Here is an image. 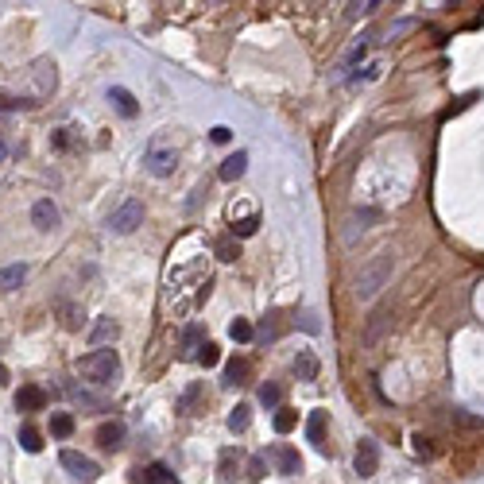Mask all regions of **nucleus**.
<instances>
[{
    "label": "nucleus",
    "mask_w": 484,
    "mask_h": 484,
    "mask_svg": "<svg viewBox=\"0 0 484 484\" xmlns=\"http://www.w3.org/2000/svg\"><path fill=\"white\" fill-rule=\"evenodd\" d=\"M4 159H8V144L0 139V163H4Z\"/></svg>",
    "instance_id": "38"
},
{
    "label": "nucleus",
    "mask_w": 484,
    "mask_h": 484,
    "mask_svg": "<svg viewBox=\"0 0 484 484\" xmlns=\"http://www.w3.org/2000/svg\"><path fill=\"white\" fill-rule=\"evenodd\" d=\"M70 399H74V403H81V407H101V399H93L89 391H81V388H70Z\"/></svg>",
    "instance_id": "34"
},
{
    "label": "nucleus",
    "mask_w": 484,
    "mask_h": 484,
    "mask_svg": "<svg viewBox=\"0 0 484 484\" xmlns=\"http://www.w3.org/2000/svg\"><path fill=\"white\" fill-rule=\"evenodd\" d=\"M20 449H28V454H39V449H43V438H39L35 426H23L20 430Z\"/></svg>",
    "instance_id": "24"
},
{
    "label": "nucleus",
    "mask_w": 484,
    "mask_h": 484,
    "mask_svg": "<svg viewBox=\"0 0 484 484\" xmlns=\"http://www.w3.org/2000/svg\"><path fill=\"white\" fill-rule=\"evenodd\" d=\"M132 484H183V480H178L163 461H155V465H147V469H136Z\"/></svg>",
    "instance_id": "9"
},
{
    "label": "nucleus",
    "mask_w": 484,
    "mask_h": 484,
    "mask_svg": "<svg viewBox=\"0 0 484 484\" xmlns=\"http://www.w3.org/2000/svg\"><path fill=\"white\" fill-rule=\"evenodd\" d=\"M236 477H241V449H221L217 457V480L221 484H236Z\"/></svg>",
    "instance_id": "8"
},
{
    "label": "nucleus",
    "mask_w": 484,
    "mask_h": 484,
    "mask_svg": "<svg viewBox=\"0 0 484 484\" xmlns=\"http://www.w3.org/2000/svg\"><path fill=\"white\" fill-rule=\"evenodd\" d=\"M51 434L54 438H70L74 434V415H51Z\"/></svg>",
    "instance_id": "25"
},
{
    "label": "nucleus",
    "mask_w": 484,
    "mask_h": 484,
    "mask_svg": "<svg viewBox=\"0 0 484 484\" xmlns=\"http://www.w3.org/2000/svg\"><path fill=\"white\" fill-rule=\"evenodd\" d=\"M47 407V391L35 388V384H23L20 391H16V411H43Z\"/></svg>",
    "instance_id": "11"
},
{
    "label": "nucleus",
    "mask_w": 484,
    "mask_h": 484,
    "mask_svg": "<svg viewBox=\"0 0 484 484\" xmlns=\"http://www.w3.org/2000/svg\"><path fill=\"white\" fill-rule=\"evenodd\" d=\"M411 442H415V454H418V457H430V454H434V449H430V442H426L422 434H415Z\"/></svg>",
    "instance_id": "35"
},
{
    "label": "nucleus",
    "mask_w": 484,
    "mask_h": 484,
    "mask_svg": "<svg viewBox=\"0 0 484 484\" xmlns=\"http://www.w3.org/2000/svg\"><path fill=\"white\" fill-rule=\"evenodd\" d=\"M221 384H225V388H241V384H248V360H244V357L229 360V364H225V380H221Z\"/></svg>",
    "instance_id": "18"
},
{
    "label": "nucleus",
    "mask_w": 484,
    "mask_h": 484,
    "mask_svg": "<svg viewBox=\"0 0 484 484\" xmlns=\"http://www.w3.org/2000/svg\"><path fill=\"white\" fill-rule=\"evenodd\" d=\"M229 338L241 341V345H244V341H252V322H248V318H236V322H229Z\"/></svg>",
    "instance_id": "27"
},
{
    "label": "nucleus",
    "mask_w": 484,
    "mask_h": 484,
    "mask_svg": "<svg viewBox=\"0 0 484 484\" xmlns=\"http://www.w3.org/2000/svg\"><path fill=\"white\" fill-rule=\"evenodd\" d=\"M23 279H28V264H8V267H0V291H16Z\"/></svg>",
    "instance_id": "19"
},
{
    "label": "nucleus",
    "mask_w": 484,
    "mask_h": 484,
    "mask_svg": "<svg viewBox=\"0 0 484 484\" xmlns=\"http://www.w3.org/2000/svg\"><path fill=\"white\" fill-rule=\"evenodd\" d=\"M139 225H144V202H136V198H128L125 206H117L109 213V233L128 236V233H136Z\"/></svg>",
    "instance_id": "4"
},
{
    "label": "nucleus",
    "mask_w": 484,
    "mask_h": 484,
    "mask_svg": "<svg viewBox=\"0 0 484 484\" xmlns=\"http://www.w3.org/2000/svg\"><path fill=\"white\" fill-rule=\"evenodd\" d=\"M294 376H299V380H318V357L314 352L302 349L299 357H294Z\"/></svg>",
    "instance_id": "20"
},
{
    "label": "nucleus",
    "mask_w": 484,
    "mask_h": 484,
    "mask_svg": "<svg viewBox=\"0 0 484 484\" xmlns=\"http://www.w3.org/2000/svg\"><path fill=\"white\" fill-rule=\"evenodd\" d=\"M388 275H391V256L384 252V256H376L372 264L360 272V279H357V299H376V291H380L384 283H388Z\"/></svg>",
    "instance_id": "3"
},
{
    "label": "nucleus",
    "mask_w": 484,
    "mask_h": 484,
    "mask_svg": "<svg viewBox=\"0 0 484 484\" xmlns=\"http://www.w3.org/2000/svg\"><path fill=\"white\" fill-rule=\"evenodd\" d=\"M97 446L101 449H120L125 446V422H101L97 426Z\"/></svg>",
    "instance_id": "13"
},
{
    "label": "nucleus",
    "mask_w": 484,
    "mask_h": 484,
    "mask_svg": "<svg viewBox=\"0 0 484 484\" xmlns=\"http://www.w3.org/2000/svg\"><path fill=\"white\" fill-rule=\"evenodd\" d=\"M256 229H260V217H256V213H248V217H241L233 225V236H252Z\"/></svg>",
    "instance_id": "29"
},
{
    "label": "nucleus",
    "mask_w": 484,
    "mask_h": 484,
    "mask_svg": "<svg viewBox=\"0 0 484 484\" xmlns=\"http://www.w3.org/2000/svg\"><path fill=\"white\" fill-rule=\"evenodd\" d=\"M120 325L113 322V318H97L93 330H89V345H105V341H117Z\"/></svg>",
    "instance_id": "17"
},
{
    "label": "nucleus",
    "mask_w": 484,
    "mask_h": 484,
    "mask_svg": "<svg viewBox=\"0 0 484 484\" xmlns=\"http://www.w3.org/2000/svg\"><path fill=\"white\" fill-rule=\"evenodd\" d=\"M202 349H206V333H202V325H186V330H183V357L198 360Z\"/></svg>",
    "instance_id": "15"
},
{
    "label": "nucleus",
    "mask_w": 484,
    "mask_h": 484,
    "mask_svg": "<svg viewBox=\"0 0 484 484\" xmlns=\"http://www.w3.org/2000/svg\"><path fill=\"white\" fill-rule=\"evenodd\" d=\"M31 221H35L39 233H51V229H59V206H54L51 198H39L35 206H31Z\"/></svg>",
    "instance_id": "7"
},
{
    "label": "nucleus",
    "mask_w": 484,
    "mask_h": 484,
    "mask_svg": "<svg viewBox=\"0 0 484 484\" xmlns=\"http://www.w3.org/2000/svg\"><path fill=\"white\" fill-rule=\"evenodd\" d=\"M272 461L279 465L283 477H299V473H302V457H299V449H291V446H275L272 449Z\"/></svg>",
    "instance_id": "10"
},
{
    "label": "nucleus",
    "mask_w": 484,
    "mask_h": 484,
    "mask_svg": "<svg viewBox=\"0 0 484 484\" xmlns=\"http://www.w3.org/2000/svg\"><path fill=\"white\" fill-rule=\"evenodd\" d=\"M35 81H39V93H51V89H54V81H59V78H54V62L51 59L35 62Z\"/></svg>",
    "instance_id": "21"
},
{
    "label": "nucleus",
    "mask_w": 484,
    "mask_h": 484,
    "mask_svg": "<svg viewBox=\"0 0 484 484\" xmlns=\"http://www.w3.org/2000/svg\"><path fill=\"white\" fill-rule=\"evenodd\" d=\"M4 384H8V368L0 364V388H4Z\"/></svg>",
    "instance_id": "37"
},
{
    "label": "nucleus",
    "mask_w": 484,
    "mask_h": 484,
    "mask_svg": "<svg viewBox=\"0 0 484 484\" xmlns=\"http://www.w3.org/2000/svg\"><path fill=\"white\" fill-rule=\"evenodd\" d=\"M59 461H62V469H70L74 477H78V480H86V484H93L97 477H101V465H97V461H89V457H86V454H78V449H62V457H59Z\"/></svg>",
    "instance_id": "5"
},
{
    "label": "nucleus",
    "mask_w": 484,
    "mask_h": 484,
    "mask_svg": "<svg viewBox=\"0 0 484 484\" xmlns=\"http://www.w3.org/2000/svg\"><path fill=\"white\" fill-rule=\"evenodd\" d=\"M109 101H113V109H117V113H120V117H125V120L139 117V101H136L132 93H128L125 86H113V89H109Z\"/></svg>",
    "instance_id": "12"
},
{
    "label": "nucleus",
    "mask_w": 484,
    "mask_h": 484,
    "mask_svg": "<svg viewBox=\"0 0 484 484\" xmlns=\"http://www.w3.org/2000/svg\"><path fill=\"white\" fill-rule=\"evenodd\" d=\"M217 360H221V349L213 345V341H206V349L198 352V364H202V368H213Z\"/></svg>",
    "instance_id": "32"
},
{
    "label": "nucleus",
    "mask_w": 484,
    "mask_h": 484,
    "mask_svg": "<svg viewBox=\"0 0 484 484\" xmlns=\"http://www.w3.org/2000/svg\"><path fill=\"white\" fill-rule=\"evenodd\" d=\"M244 171H248V151H236V155H229V159L221 163L217 178H221V183H236Z\"/></svg>",
    "instance_id": "14"
},
{
    "label": "nucleus",
    "mask_w": 484,
    "mask_h": 484,
    "mask_svg": "<svg viewBox=\"0 0 484 484\" xmlns=\"http://www.w3.org/2000/svg\"><path fill=\"white\" fill-rule=\"evenodd\" d=\"M144 167L151 171L155 178L175 175V167H178V151H175V144H171L167 136H155L151 144H147V151H144Z\"/></svg>",
    "instance_id": "2"
},
{
    "label": "nucleus",
    "mask_w": 484,
    "mask_h": 484,
    "mask_svg": "<svg viewBox=\"0 0 484 484\" xmlns=\"http://www.w3.org/2000/svg\"><path fill=\"white\" fill-rule=\"evenodd\" d=\"M364 51H368V43H364V39H360V43H357V47H352V51H349V59H345V62H341V70H349V67H357V62H360V59H364Z\"/></svg>",
    "instance_id": "33"
},
{
    "label": "nucleus",
    "mask_w": 484,
    "mask_h": 484,
    "mask_svg": "<svg viewBox=\"0 0 484 484\" xmlns=\"http://www.w3.org/2000/svg\"><path fill=\"white\" fill-rule=\"evenodd\" d=\"M213 256H217V260H225V264H233V260L241 256V244H236L233 236H221V241L213 244Z\"/></svg>",
    "instance_id": "23"
},
{
    "label": "nucleus",
    "mask_w": 484,
    "mask_h": 484,
    "mask_svg": "<svg viewBox=\"0 0 484 484\" xmlns=\"http://www.w3.org/2000/svg\"><path fill=\"white\" fill-rule=\"evenodd\" d=\"M272 426H275V434H291L294 426H299V411H279L272 418Z\"/></svg>",
    "instance_id": "26"
},
{
    "label": "nucleus",
    "mask_w": 484,
    "mask_h": 484,
    "mask_svg": "<svg viewBox=\"0 0 484 484\" xmlns=\"http://www.w3.org/2000/svg\"><path fill=\"white\" fill-rule=\"evenodd\" d=\"M352 469H357V477H376V469H380V446H376L372 438H360Z\"/></svg>",
    "instance_id": "6"
},
{
    "label": "nucleus",
    "mask_w": 484,
    "mask_h": 484,
    "mask_svg": "<svg viewBox=\"0 0 484 484\" xmlns=\"http://www.w3.org/2000/svg\"><path fill=\"white\" fill-rule=\"evenodd\" d=\"M209 139H213V144H229V139H233V132H229L225 125H217V128L209 132Z\"/></svg>",
    "instance_id": "36"
},
{
    "label": "nucleus",
    "mask_w": 484,
    "mask_h": 484,
    "mask_svg": "<svg viewBox=\"0 0 484 484\" xmlns=\"http://www.w3.org/2000/svg\"><path fill=\"white\" fill-rule=\"evenodd\" d=\"M78 372L86 376L89 384H101V388L117 384V372H120V357H117V349H93L89 357H81V360H78Z\"/></svg>",
    "instance_id": "1"
},
{
    "label": "nucleus",
    "mask_w": 484,
    "mask_h": 484,
    "mask_svg": "<svg viewBox=\"0 0 484 484\" xmlns=\"http://www.w3.org/2000/svg\"><path fill=\"white\" fill-rule=\"evenodd\" d=\"M248 477L252 480H264L267 477V454H252L248 457Z\"/></svg>",
    "instance_id": "28"
},
{
    "label": "nucleus",
    "mask_w": 484,
    "mask_h": 484,
    "mask_svg": "<svg viewBox=\"0 0 484 484\" xmlns=\"http://www.w3.org/2000/svg\"><path fill=\"white\" fill-rule=\"evenodd\" d=\"M279 399H283V388H279V384H264V388H260V403L264 407H279Z\"/></svg>",
    "instance_id": "30"
},
{
    "label": "nucleus",
    "mask_w": 484,
    "mask_h": 484,
    "mask_svg": "<svg viewBox=\"0 0 484 484\" xmlns=\"http://www.w3.org/2000/svg\"><path fill=\"white\" fill-rule=\"evenodd\" d=\"M248 422H252V407L248 403H236L233 411H229V430H233V434H244V430H248Z\"/></svg>",
    "instance_id": "22"
},
{
    "label": "nucleus",
    "mask_w": 484,
    "mask_h": 484,
    "mask_svg": "<svg viewBox=\"0 0 484 484\" xmlns=\"http://www.w3.org/2000/svg\"><path fill=\"white\" fill-rule=\"evenodd\" d=\"M306 438L314 442L318 454H325V411H310V418H306Z\"/></svg>",
    "instance_id": "16"
},
{
    "label": "nucleus",
    "mask_w": 484,
    "mask_h": 484,
    "mask_svg": "<svg viewBox=\"0 0 484 484\" xmlns=\"http://www.w3.org/2000/svg\"><path fill=\"white\" fill-rule=\"evenodd\" d=\"M376 8H380V0H352V4H349V20L368 16V12H376Z\"/></svg>",
    "instance_id": "31"
}]
</instances>
